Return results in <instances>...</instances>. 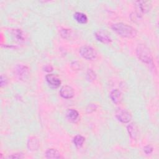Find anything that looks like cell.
<instances>
[{"label":"cell","mask_w":159,"mask_h":159,"mask_svg":"<svg viewBox=\"0 0 159 159\" xmlns=\"http://www.w3.org/2000/svg\"><path fill=\"white\" fill-rule=\"evenodd\" d=\"M111 27L114 32L123 37L133 38L137 35V30L135 29L122 22L116 23L113 24Z\"/></svg>","instance_id":"obj_1"},{"label":"cell","mask_w":159,"mask_h":159,"mask_svg":"<svg viewBox=\"0 0 159 159\" xmlns=\"http://www.w3.org/2000/svg\"><path fill=\"white\" fill-rule=\"evenodd\" d=\"M136 53L138 58L143 63L153 65V57L150 50L143 44H139L136 48Z\"/></svg>","instance_id":"obj_2"},{"label":"cell","mask_w":159,"mask_h":159,"mask_svg":"<svg viewBox=\"0 0 159 159\" xmlns=\"http://www.w3.org/2000/svg\"><path fill=\"white\" fill-rule=\"evenodd\" d=\"M80 55L85 59L92 60L96 57V52L91 47L84 45L80 48Z\"/></svg>","instance_id":"obj_3"},{"label":"cell","mask_w":159,"mask_h":159,"mask_svg":"<svg viewBox=\"0 0 159 159\" xmlns=\"http://www.w3.org/2000/svg\"><path fill=\"white\" fill-rule=\"evenodd\" d=\"M136 13L137 16L139 17L142 16L143 13H146L150 11V4L148 1H139L135 2Z\"/></svg>","instance_id":"obj_4"},{"label":"cell","mask_w":159,"mask_h":159,"mask_svg":"<svg viewBox=\"0 0 159 159\" xmlns=\"http://www.w3.org/2000/svg\"><path fill=\"white\" fill-rule=\"evenodd\" d=\"M116 118L122 123L129 122L131 119L132 116L129 112L124 109H119L116 112Z\"/></svg>","instance_id":"obj_5"},{"label":"cell","mask_w":159,"mask_h":159,"mask_svg":"<svg viewBox=\"0 0 159 159\" xmlns=\"http://www.w3.org/2000/svg\"><path fill=\"white\" fill-rule=\"evenodd\" d=\"M95 37L98 40L104 43H109L112 41L107 32L102 30H98L95 33Z\"/></svg>","instance_id":"obj_6"},{"label":"cell","mask_w":159,"mask_h":159,"mask_svg":"<svg viewBox=\"0 0 159 159\" xmlns=\"http://www.w3.org/2000/svg\"><path fill=\"white\" fill-rule=\"evenodd\" d=\"M60 96L65 99L72 98L74 96V91L73 88L70 86H63L61 88L60 91Z\"/></svg>","instance_id":"obj_7"},{"label":"cell","mask_w":159,"mask_h":159,"mask_svg":"<svg viewBox=\"0 0 159 159\" xmlns=\"http://www.w3.org/2000/svg\"><path fill=\"white\" fill-rule=\"evenodd\" d=\"M45 78L48 84L52 88H58L61 84L60 80L53 74H48Z\"/></svg>","instance_id":"obj_8"},{"label":"cell","mask_w":159,"mask_h":159,"mask_svg":"<svg viewBox=\"0 0 159 159\" xmlns=\"http://www.w3.org/2000/svg\"><path fill=\"white\" fill-rule=\"evenodd\" d=\"M110 98L114 103L119 104L122 100V93L119 90L114 89L111 91L110 94Z\"/></svg>","instance_id":"obj_9"},{"label":"cell","mask_w":159,"mask_h":159,"mask_svg":"<svg viewBox=\"0 0 159 159\" xmlns=\"http://www.w3.org/2000/svg\"><path fill=\"white\" fill-rule=\"evenodd\" d=\"M128 133L132 139H135L138 135V130L137 126L134 123H131L127 127Z\"/></svg>","instance_id":"obj_10"},{"label":"cell","mask_w":159,"mask_h":159,"mask_svg":"<svg viewBox=\"0 0 159 159\" xmlns=\"http://www.w3.org/2000/svg\"><path fill=\"white\" fill-rule=\"evenodd\" d=\"M66 117L68 118V119L70 120V121L76 120L79 116V114H78V111L73 109H68L66 112Z\"/></svg>","instance_id":"obj_11"},{"label":"cell","mask_w":159,"mask_h":159,"mask_svg":"<svg viewBox=\"0 0 159 159\" xmlns=\"http://www.w3.org/2000/svg\"><path fill=\"white\" fill-rule=\"evenodd\" d=\"M46 157L47 158H60V154L58 150L54 148H50L47 150L45 153Z\"/></svg>","instance_id":"obj_12"},{"label":"cell","mask_w":159,"mask_h":159,"mask_svg":"<svg viewBox=\"0 0 159 159\" xmlns=\"http://www.w3.org/2000/svg\"><path fill=\"white\" fill-rule=\"evenodd\" d=\"M27 147L29 148V150H35L39 147V142L38 140L35 137H32L28 140L27 143Z\"/></svg>","instance_id":"obj_13"},{"label":"cell","mask_w":159,"mask_h":159,"mask_svg":"<svg viewBox=\"0 0 159 159\" xmlns=\"http://www.w3.org/2000/svg\"><path fill=\"white\" fill-rule=\"evenodd\" d=\"M74 18L77 22L81 24H84L88 20V18L86 14L79 12H77L74 14Z\"/></svg>","instance_id":"obj_14"},{"label":"cell","mask_w":159,"mask_h":159,"mask_svg":"<svg viewBox=\"0 0 159 159\" xmlns=\"http://www.w3.org/2000/svg\"><path fill=\"white\" fill-rule=\"evenodd\" d=\"M17 74L20 78H25L28 74V68L25 66H20L17 69Z\"/></svg>","instance_id":"obj_15"},{"label":"cell","mask_w":159,"mask_h":159,"mask_svg":"<svg viewBox=\"0 0 159 159\" xmlns=\"http://www.w3.org/2000/svg\"><path fill=\"white\" fill-rule=\"evenodd\" d=\"M84 142V138L80 135H76L73 139V143L76 147H81Z\"/></svg>","instance_id":"obj_16"},{"label":"cell","mask_w":159,"mask_h":159,"mask_svg":"<svg viewBox=\"0 0 159 159\" xmlns=\"http://www.w3.org/2000/svg\"><path fill=\"white\" fill-rule=\"evenodd\" d=\"M60 34L63 38L68 39L72 36L73 32L71 29H62L60 31Z\"/></svg>","instance_id":"obj_17"},{"label":"cell","mask_w":159,"mask_h":159,"mask_svg":"<svg viewBox=\"0 0 159 159\" xmlns=\"http://www.w3.org/2000/svg\"><path fill=\"white\" fill-rule=\"evenodd\" d=\"M86 77H87V79L88 80L92 81V80H95L96 74L91 69H89L87 71V73H86Z\"/></svg>","instance_id":"obj_18"},{"label":"cell","mask_w":159,"mask_h":159,"mask_svg":"<svg viewBox=\"0 0 159 159\" xmlns=\"http://www.w3.org/2000/svg\"><path fill=\"white\" fill-rule=\"evenodd\" d=\"M14 35L16 37V39L19 41L24 40V35L22 32L19 29H17L14 31Z\"/></svg>","instance_id":"obj_19"},{"label":"cell","mask_w":159,"mask_h":159,"mask_svg":"<svg viewBox=\"0 0 159 159\" xmlns=\"http://www.w3.org/2000/svg\"><path fill=\"white\" fill-rule=\"evenodd\" d=\"M82 65H81V63L78 61H75V62H73L71 63V67L74 70H81L82 66Z\"/></svg>","instance_id":"obj_20"},{"label":"cell","mask_w":159,"mask_h":159,"mask_svg":"<svg viewBox=\"0 0 159 159\" xmlns=\"http://www.w3.org/2000/svg\"><path fill=\"white\" fill-rule=\"evenodd\" d=\"M96 108H97V106H96V104H90L87 107V109H86L87 112L91 113V112H94L96 109Z\"/></svg>","instance_id":"obj_21"},{"label":"cell","mask_w":159,"mask_h":159,"mask_svg":"<svg viewBox=\"0 0 159 159\" xmlns=\"http://www.w3.org/2000/svg\"><path fill=\"white\" fill-rule=\"evenodd\" d=\"M0 83H1V86L2 87L5 85H6L7 83V78L4 76V75H1V80H0Z\"/></svg>","instance_id":"obj_22"},{"label":"cell","mask_w":159,"mask_h":159,"mask_svg":"<svg viewBox=\"0 0 159 159\" xmlns=\"http://www.w3.org/2000/svg\"><path fill=\"white\" fill-rule=\"evenodd\" d=\"M143 150L145 152V153L147 154H150L153 151V147L151 145H147L145 147H144L143 148Z\"/></svg>","instance_id":"obj_23"},{"label":"cell","mask_w":159,"mask_h":159,"mask_svg":"<svg viewBox=\"0 0 159 159\" xmlns=\"http://www.w3.org/2000/svg\"><path fill=\"white\" fill-rule=\"evenodd\" d=\"M9 158H23V155L22 153H15L9 157Z\"/></svg>","instance_id":"obj_24"},{"label":"cell","mask_w":159,"mask_h":159,"mask_svg":"<svg viewBox=\"0 0 159 159\" xmlns=\"http://www.w3.org/2000/svg\"><path fill=\"white\" fill-rule=\"evenodd\" d=\"M43 69H44V70H45V71H47V72H50V71H52L53 70L52 66L51 65H45V66H44Z\"/></svg>","instance_id":"obj_25"}]
</instances>
